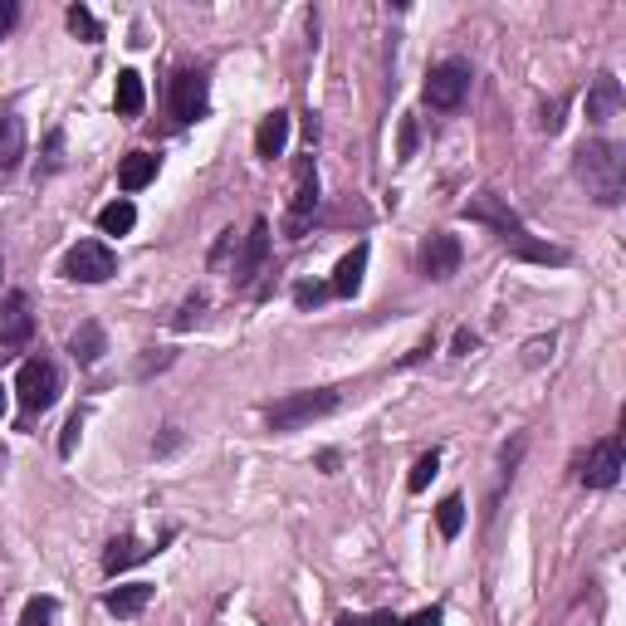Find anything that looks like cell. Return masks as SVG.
Here are the masks:
<instances>
[{
    "label": "cell",
    "instance_id": "cell-25",
    "mask_svg": "<svg viewBox=\"0 0 626 626\" xmlns=\"http://www.w3.org/2000/svg\"><path fill=\"white\" fill-rule=\"evenodd\" d=\"M59 622V602L54 597H29L25 612H20V626H54Z\"/></svg>",
    "mask_w": 626,
    "mask_h": 626
},
{
    "label": "cell",
    "instance_id": "cell-13",
    "mask_svg": "<svg viewBox=\"0 0 626 626\" xmlns=\"http://www.w3.org/2000/svg\"><path fill=\"white\" fill-rule=\"evenodd\" d=\"M264 254H270V221H264V215H254L250 235H245V245H240V260H235V270H230V279L235 284H250L254 274H260Z\"/></svg>",
    "mask_w": 626,
    "mask_h": 626
},
{
    "label": "cell",
    "instance_id": "cell-40",
    "mask_svg": "<svg viewBox=\"0 0 626 626\" xmlns=\"http://www.w3.org/2000/svg\"><path fill=\"white\" fill-rule=\"evenodd\" d=\"M176 446H181V430H176V426H166V436L156 440V455H172Z\"/></svg>",
    "mask_w": 626,
    "mask_h": 626
},
{
    "label": "cell",
    "instance_id": "cell-41",
    "mask_svg": "<svg viewBox=\"0 0 626 626\" xmlns=\"http://www.w3.org/2000/svg\"><path fill=\"white\" fill-rule=\"evenodd\" d=\"M318 465H323V475H333V470H338V450H323Z\"/></svg>",
    "mask_w": 626,
    "mask_h": 626
},
{
    "label": "cell",
    "instance_id": "cell-22",
    "mask_svg": "<svg viewBox=\"0 0 626 626\" xmlns=\"http://www.w3.org/2000/svg\"><path fill=\"white\" fill-rule=\"evenodd\" d=\"M137 225V205L127 201V196H117V201H108L103 211H98V230L103 235H127Z\"/></svg>",
    "mask_w": 626,
    "mask_h": 626
},
{
    "label": "cell",
    "instance_id": "cell-20",
    "mask_svg": "<svg viewBox=\"0 0 626 626\" xmlns=\"http://www.w3.org/2000/svg\"><path fill=\"white\" fill-rule=\"evenodd\" d=\"M142 103H147L142 74H137V68H123V74H117V88H113V108H117V117H137V113H142Z\"/></svg>",
    "mask_w": 626,
    "mask_h": 626
},
{
    "label": "cell",
    "instance_id": "cell-15",
    "mask_svg": "<svg viewBox=\"0 0 626 626\" xmlns=\"http://www.w3.org/2000/svg\"><path fill=\"white\" fill-rule=\"evenodd\" d=\"M289 127H293V117L284 113V108H274L270 117H264L260 127H254V156H264V162H274V156L289 147Z\"/></svg>",
    "mask_w": 626,
    "mask_h": 626
},
{
    "label": "cell",
    "instance_id": "cell-4",
    "mask_svg": "<svg viewBox=\"0 0 626 626\" xmlns=\"http://www.w3.org/2000/svg\"><path fill=\"white\" fill-rule=\"evenodd\" d=\"M470 78H475L470 59H440V64H430L421 98H426L430 113H455V108L465 103V93H470Z\"/></svg>",
    "mask_w": 626,
    "mask_h": 626
},
{
    "label": "cell",
    "instance_id": "cell-8",
    "mask_svg": "<svg viewBox=\"0 0 626 626\" xmlns=\"http://www.w3.org/2000/svg\"><path fill=\"white\" fill-rule=\"evenodd\" d=\"M622 465H626L622 436H602L583 460H577V485H587V489H612L616 479H622Z\"/></svg>",
    "mask_w": 626,
    "mask_h": 626
},
{
    "label": "cell",
    "instance_id": "cell-14",
    "mask_svg": "<svg viewBox=\"0 0 626 626\" xmlns=\"http://www.w3.org/2000/svg\"><path fill=\"white\" fill-rule=\"evenodd\" d=\"M367 245H352L348 254L338 260V270H333V279H328V293L333 299H352V293L362 289V274H367Z\"/></svg>",
    "mask_w": 626,
    "mask_h": 626
},
{
    "label": "cell",
    "instance_id": "cell-29",
    "mask_svg": "<svg viewBox=\"0 0 626 626\" xmlns=\"http://www.w3.org/2000/svg\"><path fill=\"white\" fill-rule=\"evenodd\" d=\"M416 142H421L416 117H401V133H397V162H411V156H416Z\"/></svg>",
    "mask_w": 626,
    "mask_h": 626
},
{
    "label": "cell",
    "instance_id": "cell-33",
    "mask_svg": "<svg viewBox=\"0 0 626 626\" xmlns=\"http://www.w3.org/2000/svg\"><path fill=\"white\" fill-rule=\"evenodd\" d=\"M524 446L528 440L518 436L514 446H504V455H499V479H514V470H518V460H524Z\"/></svg>",
    "mask_w": 626,
    "mask_h": 626
},
{
    "label": "cell",
    "instance_id": "cell-19",
    "mask_svg": "<svg viewBox=\"0 0 626 626\" xmlns=\"http://www.w3.org/2000/svg\"><path fill=\"white\" fill-rule=\"evenodd\" d=\"M152 592H156L152 583H123V587H113V592L103 597V606L113 616H137L147 602H152Z\"/></svg>",
    "mask_w": 626,
    "mask_h": 626
},
{
    "label": "cell",
    "instance_id": "cell-9",
    "mask_svg": "<svg viewBox=\"0 0 626 626\" xmlns=\"http://www.w3.org/2000/svg\"><path fill=\"white\" fill-rule=\"evenodd\" d=\"M205 108H211V78H205V68H181L172 78V117L176 123H201Z\"/></svg>",
    "mask_w": 626,
    "mask_h": 626
},
{
    "label": "cell",
    "instance_id": "cell-10",
    "mask_svg": "<svg viewBox=\"0 0 626 626\" xmlns=\"http://www.w3.org/2000/svg\"><path fill=\"white\" fill-rule=\"evenodd\" d=\"M29 338H35V303L25 289H15L0 299V352L25 348Z\"/></svg>",
    "mask_w": 626,
    "mask_h": 626
},
{
    "label": "cell",
    "instance_id": "cell-39",
    "mask_svg": "<svg viewBox=\"0 0 626 626\" xmlns=\"http://www.w3.org/2000/svg\"><path fill=\"white\" fill-rule=\"evenodd\" d=\"M538 127H543V133H558V127H563V103L543 108V117H538Z\"/></svg>",
    "mask_w": 626,
    "mask_h": 626
},
{
    "label": "cell",
    "instance_id": "cell-17",
    "mask_svg": "<svg viewBox=\"0 0 626 626\" xmlns=\"http://www.w3.org/2000/svg\"><path fill=\"white\" fill-rule=\"evenodd\" d=\"M68 352H74L78 367H93V362H103V352H108V333L98 328V323H78L74 338H68Z\"/></svg>",
    "mask_w": 626,
    "mask_h": 626
},
{
    "label": "cell",
    "instance_id": "cell-21",
    "mask_svg": "<svg viewBox=\"0 0 626 626\" xmlns=\"http://www.w3.org/2000/svg\"><path fill=\"white\" fill-rule=\"evenodd\" d=\"M25 156V123L15 113H0V172H15Z\"/></svg>",
    "mask_w": 626,
    "mask_h": 626
},
{
    "label": "cell",
    "instance_id": "cell-1",
    "mask_svg": "<svg viewBox=\"0 0 626 626\" xmlns=\"http://www.w3.org/2000/svg\"><path fill=\"white\" fill-rule=\"evenodd\" d=\"M465 221H479L489 225V230L499 235V245H504L509 254H518V260H534V264H567V250L563 245H543L528 235V225L518 221V211H509L504 196L494 191H479L465 201Z\"/></svg>",
    "mask_w": 626,
    "mask_h": 626
},
{
    "label": "cell",
    "instance_id": "cell-7",
    "mask_svg": "<svg viewBox=\"0 0 626 626\" xmlns=\"http://www.w3.org/2000/svg\"><path fill=\"white\" fill-rule=\"evenodd\" d=\"M59 274H64V279H74V284H108L117 274V254L108 250L103 240H78V245H68Z\"/></svg>",
    "mask_w": 626,
    "mask_h": 626
},
{
    "label": "cell",
    "instance_id": "cell-31",
    "mask_svg": "<svg viewBox=\"0 0 626 626\" xmlns=\"http://www.w3.org/2000/svg\"><path fill=\"white\" fill-rule=\"evenodd\" d=\"M78 436H84V411H74V416L64 421V436H59V455H64V460L78 450Z\"/></svg>",
    "mask_w": 626,
    "mask_h": 626
},
{
    "label": "cell",
    "instance_id": "cell-38",
    "mask_svg": "<svg viewBox=\"0 0 626 626\" xmlns=\"http://www.w3.org/2000/svg\"><path fill=\"white\" fill-rule=\"evenodd\" d=\"M15 20H20V5H15V0H0V39L15 29Z\"/></svg>",
    "mask_w": 626,
    "mask_h": 626
},
{
    "label": "cell",
    "instance_id": "cell-16",
    "mask_svg": "<svg viewBox=\"0 0 626 626\" xmlns=\"http://www.w3.org/2000/svg\"><path fill=\"white\" fill-rule=\"evenodd\" d=\"M156 166H162L156 152H127L123 162H117V186H123V191H142V186L156 181Z\"/></svg>",
    "mask_w": 626,
    "mask_h": 626
},
{
    "label": "cell",
    "instance_id": "cell-24",
    "mask_svg": "<svg viewBox=\"0 0 626 626\" xmlns=\"http://www.w3.org/2000/svg\"><path fill=\"white\" fill-rule=\"evenodd\" d=\"M64 20H68V29H74L84 45H98V39H103V25L93 20V10H88V5H68Z\"/></svg>",
    "mask_w": 626,
    "mask_h": 626
},
{
    "label": "cell",
    "instance_id": "cell-42",
    "mask_svg": "<svg viewBox=\"0 0 626 626\" xmlns=\"http://www.w3.org/2000/svg\"><path fill=\"white\" fill-rule=\"evenodd\" d=\"M0 411H5V387H0Z\"/></svg>",
    "mask_w": 626,
    "mask_h": 626
},
{
    "label": "cell",
    "instance_id": "cell-2",
    "mask_svg": "<svg viewBox=\"0 0 626 626\" xmlns=\"http://www.w3.org/2000/svg\"><path fill=\"white\" fill-rule=\"evenodd\" d=\"M573 176L587 186L597 205H622L626 196V147L606 137H587L573 152Z\"/></svg>",
    "mask_w": 626,
    "mask_h": 626
},
{
    "label": "cell",
    "instance_id": "cell-23",
    "mask_svg": "<svg viewBox=\"0 0 626 626\" xmlns=\"http://www.w3.org/2000/svg\"><path fill=\"white\" fill-rule=\"evenodd\" d=\"M436 528H440V538H460V528H465V499H460V494L440 499V504H436Z\"/></svg>",
    "mask_w": 626,
    "mask_h": 626
},
{
    "label": "cell",
    "instance_id": "cell-18",
    "mask_svg": "<svg viewBox=\"0 0 626 626\" xmlns=\"http://www.w3.org/2000/svg\"><path fill=\"white\" fill-rule=\"evenodd\" d=\"M156 548H147V543H137L133 534H123V538H113L108 543V553H103V573L108 577H117V573H127L133 563H142V558H152Z\"/></svg>",
    "mask_w": 626,
    "mask_h": 626
},
{
    "label": "cell",
    "instance_id": "cell-6",
    "mask_svg": "<svg viewBox=\"0 0 626 626\" xmlns=\"http://www.w3.org/2000/svg\"><path fill=\"white\" fill-rule=\"evenodd\" d=\"M313 211H318V162L299 156V162H293L289 215H284V240H303V230L313 225Z\"/></svg>",
    "mask_w": 626,
    "mask_h": 626
},
{
    "label": "cell",
    "instance_id": "cell-11",
    "mask_svg": "<svg viewBox=\"0 0 626 626\" xmlns=\"http://www.w3.org/2000/svg\"><path fill=\"white\" fill-rule=\"evenodd\" d=\"M460 260H465V250H460V240L455 235H446V230H436L426 245H421V274L426 279H450V274L460 270Z\"/></svg>",
    "mask_w": 626,
    "mask_h": 626
},
{
    "label": "cell",
    "instance_id": "cell-26",
    "mask_svg": "<svg viewBox=\"0 0 626 626\" xmlns=\"http://www.w3.org/2000/svg\"><path fill=\"white\" fill-rule=\"evenodd\" d=\"M201 318H205V293L196 289V293H186V299H181V309H176L172 328H176V333H191Z\"/></svg>",
    "mask_w": 626,
    "mask_h": 626
},
{
    "label": "cell",
    "instance_id": "cell-12",
    "mask_svg": "<svg viewBox=\"0 0 626 626\" xmlns=\"http://www.w3.org/2000/svg\"><path fill=\"white\" fill-rule=\"evenodd\" d=\"M622 103H626V93H622V84H616V74H597L592 84H587V103H583V113H587V123L592 127H602V123H612L616 113H622Z\"/></svg>",
    "mask_w": 626,
    "mask_h": 626
},
{
    "label": "cell",
    "instance_id": "cell-32",
    "mask_svg": "<svg viewBox=\"0 0 626 626\" xmlns=\"http://www.w3.org/2000/svg\"><path fill=\"white\" fill-rule=\"evenodd\" d=\"M323 299H333L328 284H293V303H299V309H318Z\"/></svg>",
    "mask_w": 626,
    "mask_h": 626
},
{
    "label": "cell",
    "instance_id": "cell-5",
    "mask_svg": "<svg viewBox=\"0 0 626 626\" xmlns=\"http://www.w3.org/2000/svg\"><path fill=\"white\" fill-rule=\"evenodd\" d=\"M59 391H64V381H59V367L49 358H29L25 367H20L15 397H20V411H25V416H45V411L59 401Z\"/></svg>",
    "mask_w": 626,
    "mask_h": 626
},
{
    "label": "cell",
    "instance_id": "cell-3",
    "mask_svg": "<svg viewBox=\"0 0 626 626\" xmlns=\"http://www.w3.org/2000/svg\"><path fill=\"white\" fill-rule=\"evenodd\" d=\"M338 406H342V391L338 387L284 391L279 401H270V406H264V426H270L274 436H289V430H303V426H313V421L333 416Z\"/></svg>",
    "mask_w": 626,
    "mask_h": 626
},
{
    "label": "cell",
    "instance_id": "cell-43",
    "mask_svg": "<svg viewBox=\"0 0 626 626\" xmlns=\"http://www.w3.org/2000/svg\"><path fill=\"white\" fill-rule=\"evenodd\" d=\"M0 274H5V254H0Z\"/></svg>",
    "mask_w": 626,
    "mask_h": 626
},
{
    "label": "cell",
    "instance_id": "cell-37",
    "mask_svg": "<svg viewBox=\"0 0 626 626\" xmlns=\"http://www.w3.org/2000/svg\"><path fill=\"white\" fill-rule=\"evenodd\" d=\"M524 352H528V358H524V362H528V367H538V362H543V358H548V352H553V338H534V342H528V348H524Z\"/></svg>",
    "mask_w": 626,
    "mask_h": 626
},
{
    "label": "cell",
    "instance_id": "cell-30",
    "mask_svg": "<svg viewBox=\"0 0 626 626\" xmlns=\"http://www.w3.org/2000/svg\"><path fill=\"white\" fill-rule=\"evenodd\" d=\"M59 166H64V127H54V133H49V142H45V162H39V172H59Z\"/></svg>",
    "mask_w": 626,
    "mask_h": 626
},
{
    "label": "cell",
    "instance_id": "cell-27",
    "mask_svg": "<svg viewBox=\"0 0 626 626\" xmlns=\"http://www.w3.org/2000/svg\"><path fill=\"white\" fill-rule=\"evenodd\" d=\"M436 470H440V450H426V455L411 465V475H406V489H411V494H421V489L436 479Z\"/></svg>",
    "mask_w": 626,
    "mask_h": 626
},
{
    "label": "cell",
    "instance_id": "cell-35",
    "mask_svg": "<svg viewBox=\"0 0 626 626\" xmlns=\"http://www.w3.org/2000/svg\"><path fill=\"white\" fill-rule=\"evenodd\" d=\"M475 348H479V338H475V333H470V328H460L455 338H450V352H455V358H470V352H475Z\"/></svg>",
    "mask_w": 626,
    "mask_h": 626
},
{
    "label": "cell",
    "instance_id": "cell-34",
    "mask_svg": "<svg viewBox=\"0 0 626 626\" xmlns=\"http://www.w3.org/2000/svg\"><path fill=\"white\" fill-rule=\"evenodd\" d=\"M446 622V612H440V606H421L416 616H401V626H440Z\"/></svg>",
    "mask_w": 626,
    "mask_h": 626
},
{
    "label": "cell",
    "instance_id": "cell-28",
    "mask_svg": "<svg viewBox=\"0 0 626 626\" xmlns=\"http://www.w3.org/2000/svg\"><path fill=\"white\" fill-rule=\"evenodd\" d=\"M333 626H401L397 612H342Z\"/></svg>",
    "mask_w": 626,
    "mask_h": 626
},
{
    "label": "cell",
    "instance_id": "cell-36",
    "mask_svg": "<svg viewBox=\"0 0 626 626\" xmlns=\"http://www.w3.org/2000/svg\"><path fill=\"white\" fill-rule=\"evenodd\" d=\"M230 250H235V230H221V240H215V250H211V270H221Z\"/></svg>",
    "mask_w": 626,
    "mask_h": 626
}]
</instances>
